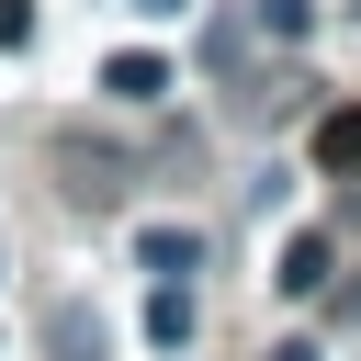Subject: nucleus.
<instances>
[{
    "mask_svg": "<svg viewBox=\"0 0 361 361\" xmlns=\"http://www.w3.org/2000/svg\"><path fill=\"white\" fill-rule=\"evenodd\" d=\"M102 90H113V102H135V113H147V102H169V56H135V45H124V56H113V68H102Z\"/></svg>",
    "mask_w": 361,
    "mask_h": 361,
    "instance_id": "20e7f679",
    "label": "nucleus"
},
{
    "mask_svg": "<svg viewBox=\"0 0 361 361\" xmlns=\"http://www.w3.org/2000/svg\"><path fill=\"white\" fill-rule=\"evenodd\" d=\"M34 45V0H0V56H23Z\"/></svg>",
    "mask_w": 361,
    "mask_h": 361,
    "instance_id": "6e6552de",
    "label": "nucleus"
},
{
    "mask_svg": "<svg viewBox=\"0 0 361 361\" xmlns=\"http://www.w3.org/2000/svg\"><path fill=\"white\" fill-rule=\"evenodd\" d=\"M271 361H316V350H305V338H282V350H271Z\"/></svg>",
    "mask_w": 361,
    "mask_h": 361,
    "instance_id": "9d476101",
    "label": "nucleus"
},
{
    "mask_svg": "<svg viewBox=\"0 0 361 361\" xmlns=\"http://www.w3.org/2000/svg\"><path fill=\"white\" fill-rule=\"evenodd\" d=\"M56 169H68V192H79V203H113V192H124V158H113V147H90V135H56Z\"/></svg>",
    "mask_w": 361,
    "mask_h": 361,
    "instance_id": "f257e3e1",
    "label": "nucleus"
},
{
    "mask_svg": "<svg viewBox=\"0 0 361 361\" xmlns=\"http://www.w3.org/2000/svg\"><path fill=\"white\" fill-rule=\"evenodd\" d=\"M327 271H338V248H327V226H305V237H282V293H327Z\"/></svg>",
    "mask_w": 361,
    "mask_h": 361,
    "instance_id": "7ed1b4c3",
    "label": "nucleus"
},
{
    "mask_svg": "<svg viewBox=\"0 0 361 361\" xmlns=\"http://www.w3.org/2000/svg\"><path fill=\"white\" fill-rule=\"evenodd\" d=\"M305 23H316V0H259V34L271 45H305Z\"/></svg>",
    "mask_w": 361,
    "mask_h": 361,
    "instance_id": "0eeeda50",
    "label": "nucleus"
},
{
    "mask_svg": "<svg viewBox=\"0 0 361 361\" xmlns=\"http://www.w3.org/2000/svg\"><path fill=\"white\" fill-rule=\"evenodd\" d=\"M316 169H361V102H338V113H316Z\"/></svg>",
    "mask_w": 361,
    "mask_h": 361,
    "instance_id": "39448f33",
    "label": "nucleus"
},
{
    "mask_svg": "<svg viewBox=\"0 0 361 361\" xmlns=\"http://www.w3.org/2000/svg\"><path fill=\"white\" fill-rule=\"evenodd\" d=\"M135 271L192 282V271H203V237H192V226H135Z\"/></svg>",
    "mask_w": 361,
    "mask_h": 361,
    "instance_id": "f03ea898",
    "label": "nucleus"
},
{
    "mask_svg": "<svg viewBox=\"0 0 361 361\" xmlns=\"http://www.w3.org/2000/svg\"><path fill=\"white\" fill-rule=\"evenodd\" d=\"M147 338H158V350L192 338V282H158V293H147Z\"/></svg>",
    "mask_w": 361,
    "mask_h": 361,
    "instance_id": "423d86ee",
    "label": "nucleus"
},
{
    "mask_svg": "<svg viewBox=\"0 0 361 361\" xmlns=\"http://www.w3.org/2000/svg\"><path fill=\"white\" fill-rule=\"evenodd\" d=\"M124 11H147V23H180V11H192V0H124Z\"/></svg>",
    "mask_w": 361,
    "mask_h": 361,
    "instance_id": "1a4fd4ad",
    "label": "nucleus"
}]
</instances>
